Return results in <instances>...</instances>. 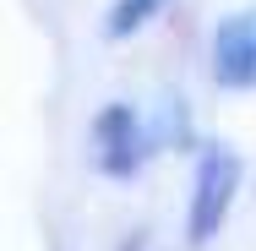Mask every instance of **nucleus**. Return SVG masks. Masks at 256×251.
I'll list each match as a JSON object with an SVG mask.
<instances>
[{
  "label": "nucleus",
  "mask_w": 256,
  "mask_h": 251,
  "mask_svg": "<svg viewBox=\"0 0 256 251\" xmlns=\"http://www.w3.org/2000/svg\"><path fill=\"white\" fill-rule=\"evenodd\" d=\"M164 11H169V0H109V11H104V39H136Z\"/></svg>",
  "instance_id": "nucleus-4"
},
{
  "label": "nucleus",
  "mask_w": 256,
  "mask_h": 251,
  "mask_svg": "<svg viewBox=\"0 0 256 251\" xmlns=\"http://www.w3.org/2000/svg\"><path fill=\"white\" fill-rule=\"evenodd\" d=\"M120 251H148V229H131V235L120 240Z\"/></svg>",
  "instance_id": "nucleus-5"
},
{
  "label": "nucleus",
  "mask_w": 256,
  "mask_h": 251,
  "mask_svg": "<svg viewBox=\"0 0 256 251\" xmlns=\"http://www.w3.org/2000/svg\"><path fill=\"white\" fill-rule=\"evenodd\" d=\"M207 71H212V82L229 88V93H251L256 88V6L224 11V17L212 22Z\"/></svg>",
  "instance_id": "nucleus-3"
},
{
  "label": "nucleus",
  "mask_w": 256,
  "mask_h": 251,
  "mask_svg": "<svg viewBox=\"0 0 256 251\" xmlns=\"http://www.w3.org/2000/svg\"><path fill=\"white\" fill-rule=\"evenodd\" d=\"M158 148H164L158 126L142 115V104H131V99L98 104V115L88 120V164L104 180H131Z\"/></svg>",
  "instance_id": "nucleus-2"
},
{
  "label": "nucleus",
  "mask_w": 256,
  "mask_h": 251,
  "mask_svg": "<svg viewBox=\"0 0 256 251\" xmlns=\"http://www.w3.org/2000/svg\"><path fill=\"white\" fill-rule=\"evenodd\" d=\"M240 191H246V158L229 148L224 137L196 142L191 191H186V246L191 251H207L218 235H224V224H229Z\"/></svg>",
  "instance_id": "nucleus-1"
}]
</instances>
